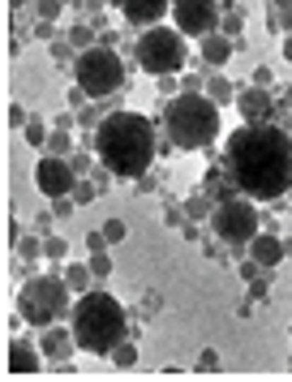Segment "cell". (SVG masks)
<instances>
[{
  "label": "cell",
  "mask_w": 292,
  "mask_h": 382,
  "mask_svg": "<svg viewBox=\"0 0 292 382\" xmlns=\"http://www.w3.org/2000/svg\"><path fill=\"white\" fill-rule=\"evenodd\" d=\"M206 95H211V99H215L219 107H223V103H232V99H237V90H232V82H228L223 73H215V78L206 82Z\"/></svg>",
  "instance_id": "obj_18"
},
{
  "label": "cell",
  "mask_w": 292,
  "mask_h": 382,
  "mask_svg": "<svg viewBox=\"0 0 292 382\" xmlns=\"http://www.w3.org/2000/svg\"><path fill=\"white\" fill-rule=\"evenodd\" d=\"M288 103H292V90H288Z\"/></svg>",
  "instance_id": "obj_47"
},
{
  "label": "cell",
  "mask_w": 292,
  "mask_h": 382,
  "mask_svg": "<svg viewBox=\"0 0 292 382\" xmlns=\"http://www.w3.org/2000/svg\"><path fill=\"white\" fill-rule=\"evenodd\" d=\"M69 198H74V202H82V206H86V202H95V185H86V181H78V189H74V193H69Z\"/></svg>",
  "instance_id": "obj_31"
},
{
  "label": "cell",
  "mask_w": 292,
  "mask_h": 382,
  "mask_svg": "<svg viewBox=\"0 0 292 382\" xmlns=\"http://www.w3.org/2000/svg\"><path fill=\"white\" fill-rule=\"evenodd\" d=\"M185 65V35L177 26H146L138 35V69L151 78L181 73Z\"/></svg>",
  "instance_id": "obj_7"
},
{
  "label": "cell",
  "mask_w": 292,
  "mask_h": 382,
  "mask_svg": "<svg viewBox=\"0 0 292 382\" xmlns=\"http://www.w3.org/2000/svg\"><path fill=\"white\" fill-rule=\"evenodd\" d=\"M35 185H39V193L43 198H69L74 189H78V168L65 159V155H43L39 163H35Z\"/></svg>",
  "instance_id": "obj_9"
},
{
  "label": "cell",
  "mask_w": 292,
  "mask_h": 382,
  "mask_svg": "<svg viewBox=\"0 0 292 382\" xmlns=\"http://www.w3.org/2000/svg\"><path fill=\"white\" fill-rule=\"evenodd\" d=\"M86 99H90V95H86V90L74 82V90H69V107H86Z\"/></svg>",
  "instance_id": "obj_38"
},
{
  "label": "cell",
  "mask_w": 292,
  "mask_h": 382,
  "mask_svg": "<svg viewBox=\"0 0 292 382\" xmlns=\"http://www.w3.org/2000/svg\"><path fill=\"white\" fill-rule=\"evenodd\" d=\"M185 206H189V215H194V220H202V215H206V202H202V198H189Z\"/></svg>",
  "instance_id": "obj_41"
},
{
  "label": "cell",
  "mask_w": 292,
  "mask_h": 382,
  "mask_svg": "<svg viewBox=\"0 0 292 382\" xmlns=\"http://www.w3.org/2000/svg\"><path fill=\"white\" fill-rule=\"evenodd\" d=\"M74 82L90 99H107V95H116L125 86V65L107 43H95V47H86V52L74 56Z\"/></svg>",
  "instance_id": "obj_6"
},
{
  "label": "cell",
  "mask_w": 292,
  "mask_h": 382,
  "mask_svg": "<svg viewBox=\"0 0 292 382\" xmlns=\"http://www.w3.org/2000/svg\"><path fill=\"white\" fill-rule=\"evenodd\" d=\"M9 5H13V9H22V5H26V0H9Z\"/></svg>",
  "instance_id": "obj_45"
},
{
  "label": "cell",
  "mask_w": 292,
  "mask_h": 382,
  "mask_svg": "<svg viewBox=\"0 0 292 382\" xmlns=\"http://www.w3.org/2000/svg\"><path fill=\"white\" fill-rule=\"evenodd\" d=\"M172 26L181 35H194V39H206L219 30V9L215 0H172Z\"/></svg>",
  "instance_id": "obj_10"
},
{
  "label": "cell",
  "mask_w": 292,
  "mask_h": 382,
  "mask_svg": "<svg viewBox=\"0 0 292 382\" xmlns=\"http://www.w3.org/2000/svg\"><path fill=\"white\" fill-rule=\"evenodd\" d=\"M250 258H254L262 270H275V266L284 262V241H279L275 232H258V237L250 241Z\"/></svg>",
  "instance_id": "obj_15"
},
{
  "label": "cell",
  "mask_w": 292,
  "mask_h": 382,
  "mask_svg": "<svg viewBox=\"0 0 292 382\" xmlns=\"http://www.w3.org/2000/svg\"><path fill=\"white\" fill-rule=\"evenodd\" d=\"M69 43H74V52H86V47H95V30L90 26H74L69 30Z\"/></svg>",
  "instance_id": "obj_22"
},
{
  "label": "cell",
  "mask_w": 292,
  "mask_h": 382,
  "mask_svg": "<svg viewBox=\"0 0 292 382\" xmlns=\"http://www.w3.org/2000/svg\"><path fill=\"white\" fill-rule=\"evenodd\" d=\"M250 292H254V301L271 297V275H267V280H262V275H258V280H250Z\"/></svg>",
  "instance_id": "obj_32"
},
{
  "label": "cell",
  "mask_w": 292,
  "mask_h": 382,
  "mask_svg": "<svg viewBox=\"0 0 292 382\" xmlns=\"http://www.w3.org/2000/svg\"><path fill=\"white\" fill-rule=\"evenodd\" d=\"M26 142H30V146H47V125H43L39 117L26 121Z\"/></svg>",
  "instance_id": "obj_23"
},
{
  "label": "cell",
  "mask_w": 292,
  "mask_h": 382,
  "mask_svg": "<svg viewBox=\"0 0 292 382\" xmlns=\"http://www.w3.org/2000/svg\"><path fill=\"white\" fill-rule=\"evenodd\" d=\"M69 326H74V340L82 352L90 357H112V348L125 340V309L112 292H82L69 309Z\"/></svg>",
  "instance_id": "obj_3"
},
{
  "label": "cell",
  "mask_w": 292,
  "mask_h": 382,
  "mask_svg": "<svg viewBox=\"0 0 292 382\" xmlns=\"http://www.w3.org/2000/svg\"><path fill=\"white\" fill-rule=\"evenodd\" d=\"M103 237H107L112 245H116V241H125V237H129V228H125V220H107V224H103Z\"/></svg>",
  "instance_id": "obj_27"
},
{
  "label": "cell",
  "mask_w": 292,
  "mask_h": 382,
  "mask_svg": "<svg viewBox=\"0 0 292 382\" xmlns=\"http://www.w3.org/2000/svg\"><path fill=\"white\" fill-rule=\"evenodd\" d=\"M90 280H95V270H90V262H69L65 266V284L82 297V292H90Z\"/></svg>",
  "instance_id": "obj_17"
},
{
  "label": "cell",
  "mask_w": 292,
  "mask_h": 382,
  "mask_svg": "<svg viewBox=\"0 0 292 382\" xmlns=\"http://www.w3.org/2000/svg\"><path fill=\"white\" fill-rule=\"evenodd\" d=\"M129 26H159L163 13H172V0H116Z\"/></svg>",
  "instance_id": "obj_12"
},
{
  "label": "cell",
  "mask_w": 292,
  "mask_h": 382,
  "mask_svg": "<svg viewBox=\"0 0 292 382\" xmlns=\"http://www.w3.org/2000/svg\"><path fill=\"white\" fill-rule=\"evenodd\" d=\"M181 90H185V95H202L206 86H202V78H198V73H181Z\"/></svg>",
  "instance_id": "obj_29"
},
{
  "label": "cell",
  "mask_w": 292,
  "mask_h": 382,
  "mask_svg": "<svg viewBox=\"0 0 292 382\" xmlns=\"http://www.w3.org/2000/svg\"><path fill=\"white\" fill-rule=\"evenodd\" d=\"M65 5H69V0H39L35 9H39V18H43V22H56V18H61V9H65Z\"/></svg>",
  "instance_id": "obj_24"
},
{
  "label": "cell",
  "mask_w": 292,
  "mask_h": 382,
  "mask_svg": "<svg viewBox=\"0 0 292 382\" xmlns=\"http://www.w3.org/2000/svg\"><path fill=\"white\" fill-rule=\"evenodd\" d=\"M47 155H74V138H69V129H52L47 133Z\"/></svg>",
  "instance_id": "obj_19"
},
{
  "label": "cell",
  "mask_w": 292,
  "mask_h": 382,
  "mask_svg": "<svg viewBox=\"0 0 292 382\" xmlns=\"http://www.w3.org/2000/svg\"><path fill=\"white\" fill-rule=\"evenodd\" d=\"M237 112H241L245 121H271V95H267V86H245V90H237Z\"/></svg>",
  "instance_id": "obj_14"
},
{
  "label": "cell",
  "mask_w": 292,
  "mask_h": 382,
  "mask_svg": "<svg viewBox=\"0 0 292 382\" xmlns=\"http://www.w3.org/2000/svg\"><path fill=\"white\" fill-rule=\"evenodd\" d=\"M163 103V133L177 150H202L219 138V103L202 90V95H172L159 99Z\"/></svg>",
  "instance_id": "obj_4"
},
{
  "label": "cell",
  "mask_w": 292,
  "mask_h": 382,
  "mask_svg": "<svg viewBox=\"0 0 292 382\" xmlns=\"http://www.w3.org/2000/svg\"><path fill=\"white\" fill-rule=\"evenodd\" d=\"M112 365H116V369H134V365H138V348L121 340V344L112 348Z\"/></svg>",
  "instance_id": "obj_20"
},
{
  "label": "cell",
  "mask_w": 292,
  "mask_h": 382,
  "mask_svg": "<svg viewBox=\"0 0 292 382\" xmlns=\"http://www.w3.org/2000/svg\"><path fill=\"white\" fill-rule=\"evenodd\" d=\"M74 121H78V117H69V112H61V117H56V129H74Z\"/></svg>",
  "instance_id": "obj_43"
},
{
  "label": "cell",
  "mask_w": 292,
  "mask_h": 382,
  "mask_svg": "<svg viewBox=\"0 0 292 382\" xmlns=\"http://www.w3.org/2000/svg\"><path fill=\"white\" fill-rule=\"evenodd\" d=\"M279 26L284 35H292V0H279Z\"/></svg>",
  "instance_id": "obj_33"
},
{
  "label": "cell",
  "mask_w": 292,
  "mask_h": 382,
  "mask_svg": "<svg viewBox=\"0 0 292 382\" xmlns=\"http://www.w3.org/2000/svg\"><path fill=\"white\" fill-rule=\"evenodd\" d=\"M18 253H22L26 262H35V258L43 253V241H39V237H26V241H18Z\"/></svg>",
  "instance_id": "obj_26"
},
{
  "label": "cell",
  "mask_w": 292,
  "mask_h": 382,
  "mask_svg": "<svg viewBox=\"0 0 292 382\" xmlns=\"http://www.w3.org/2000/svg\"><path fill=\"white\" fill-rule=\"evenodd\" d=\"M69 163H74V168H78V177H82V172L90 168V155H82V150H74V155H69Z\"/></svg>",
  "instance_id": "obj_39"
},
{
  "label": "cell",
  "mask_w": 292,
  "mask_h": 382,
  "mask_svg": "<svg viewBox=\"0 0 292 382\" xmlns=\"http://www.w3.org/2000/svg\"><path fill=\"white\" fill-rule=\"evenodd\" d=\"M288 206H292V189H288Z\"/></svg>",
  "instance_id": "obj_46"
},
{
  "label": "cell",
  "mask_w": 292,
  "mask_h": 382,
  "mask_svg": "<svg viewBox=\"0 0 292 382\" xmlns=\"http://www.w3.org/2000/svg\"><path fill=\"white\" fill-rule=\"evenodd\" d=\"M95 150L103 159V168L121 181H142L151 159H155V125L138 112H107L95 125Z\"/></svg>",
  "instance_id": "obj_2"
},
{
  "label": "cell",
  "mask_w": 292,
  "mask_h": 382,
  "mask_svg": "<svg viewBox=\"0 0 292 382\" xmlns=\"http://www.w3.org/2000/svg\"><path fill=\"white\" fill-rule=\"evenodd\" d=\"M219 30H223V35H228V39H237V35H241V30H245V18H241V13H237V9H228V13H223V18H219Z\"/></svg>",
  "instance_id": "obj_21"
},
{
  "label": "cell",
  "mask_w": 292,
  "mask_h": 382,
  "mask_svg": "<svg viewBox=\"0 0 292 382\" xmlns=\"http://www.w3.org/2000/svg\"><path fill=\"white\" fill-rule=\"evenodd\" d=\"M107 245H112V241H107V237H103V228H99V232H90V237H86V249H90V253H95V249H107Z\"/></svg>",
  "instance_id": "obj_36"
},
{
  "label": "cell",
  "mask_w": 292,
  "mask_h": 382,
  "mask_svg": "<svg viewBox=\"0 0 292 382\" xmlns=\"http://www.w3.org/2000/svg\"><path fill=\"white\" fill-rule=\"evenodd\" d=\"M69 284L65 280H56V275H39V280H26L22 284V292H18V318L22 322H30V326H52V322H61L69 309H74V301H69Z\"/></svg>",
  "instance_id": "obj_5"
},
{
  "label": "cell",
  "mask_w": 292,
  "mask_h": 382,
  "mask_svg": "<svg viewBox=\"0 0 292 382\" xmlns=\"http://www.w3.org/2000/svg\"><path fill=\"white\" fill-rule=\"evenodd\" d=\"M26 121H30V117L22 112V103H13V107H9V125H26Z\"/></svg>",
  "instance_id": "obj_40"
},
{
  "label": "cell",
  "mask_w": 292,
  "mask_h": 382,
  "mask_svg": "<svg viewBox=\"0 0 292 382\" xmlns=\"http://www.w3.org/2000/svg\"><path fill=\"white\" fill-rule=\"evenodd\" d=\"M232 52H237V39H228L223 30H215V35L202 39V61H206L211 69H223V65L232 61Z\"/></svg>",
  "instance_id": "obj_16"
},
{
  "label": "cell",
  "mask_w": 292,
  "mask_h": 382,
  "mask_svg": "<svg viewBox=\"0 0 292 382\" xmlns=\"http://www.w3.org/2000/svg\"><path fill=\"white\" fill-rule=\"evenodd\" d=\"M47 47H52V56H56V61H69V56H74V52H69L74 43H69V39H52Z\"/></svg>",
  "instance_id": "obj_30"
},
{
  "label": "cell",
  "mask_w": 292,
  "mask_h": 382,
  "mask_svg": "<svg viewBox=\"0 0 292 382\" xmlns=\"http://www.w3.org/2000/svg\"><path fill=\"white\" fill-rule=\"evenodd\" d=\"M74 210H78V202H74V198H56V215H61V220H69Z\"/></svg>",
  "instance_id": "obj_34"
},
{
  "label": "cell",
  "mask_w": 292,
  "mask_h": 382,
  "mask_svg": "<svg viewBox=\"0 0 292 382\" xmlns=\"http://www.w3.org/2000/svg\"><path fill=\"white\" fill-rule=\"evenodd\" d=\"M258 275H262V266H258L254 258H245V262H241V280H258Z\"/></svg>",
  "instance_id": "obj_37"
},
{
  "label": "cell",
  "mask_w": 292,
  "mask_h": 382,
  "mask_svg": "<svg viewBox=\"0 0 292 382\" xmlns=\"http://www.w3.org/2000/svg\"><path fill=\"white\" fill-rule=\"evenodd\" d=\"M284 61L292 65V35H284Z\"/></svg>",
  "instance_id": "obj_44"
},
{
  "label": "cell",
  "mask_w": 292,
  "mask_h": 382,
  "mask_svg": "<svg viewBox=\"0 0 292 382\" xmlns=\"http://www.w3.org/2000/svg\"><path fill=\"white\" fill-rule=\"evenodd\" d=\"M35 39H43V43H52V39H56V26L39 18V26H35Z\"/></svg>",
  "instance_id": "obj_35"
},
{
  "label": "cell",
  "mask_w": 292,
  "mask_h": 382,
  "mask_svg": "<svg viewBox=\"0 0 292 382\" xmlns=\"http://www.w3.org/2000/svg\"><path fill=\"white\" fill-rule=\"evenodd\" d=\"M90 270H95V280L112 275V258H107V249H95V253H90Z\"/></svg>",
  "instance_id": "obj_25"
},
{
  "label": "cell",
  "mask_w": 292,
  "mask_h": 382,
  "mask_svg": "<svg viewBox=\"0 0 292 382\" xmlns=\"http://www.w3.org/2000/svg\"><path fill=\"white\" fill-rule=\"evenodd\" d=\"M43 365H47V357H43L39 344L9 340V357H5V369H9V374H39Z\"/></svg>",
  "instance_id": "obj_13"
},
{
  "label": "cell",
  "mask_w": 292,
  "mask_h": 382,
  "mask_svg": "<svg viewBox=\"0 0 292 382\" xmlns=\"http://www.w3.org/2000/svg\"><path fill=\"white\" fill-rule=\"evenodd\" d=\"M254 86H271V69H267V65L254 69Z\"/></svg>",
  "instance_id": "obj_42"
},
{
  "label": "cell",
  "mask_w": 292,
  "mask_h": 382,
  "mask_svg": "<svg viewBox=\"0 0 292 382\" xmlns=\"http://www.w3.org/2000/svg\"><path fill=\"white\" fill-rule=\"evenodd\" d=\"M211 232L223 245H250L258 237V210L245 198H223L211 210Z\"/></svg>",
  "instance_id": "obj_8"
},
{
  "label": "cell",
  "mask_w": 292,
  "mask_h": 382,
  "mask_svg": "<svg viewBox=\"0 0 292 382\" xmlns=\"http://www.w3.org/2000/svg\"><path fill=\"white\" fill-rule=\"evenodd\" d=\"M65 249H69V245H65L61 237H47V241H43V253H47L52 262H61V258H65Z\"/></svg>",
  "instance_id": "obj_28"
},
{
  "label": "cell",
  "mask_w": 292,
  "mask_h": 382,
  "mask_svg": "<svg viewBox=\"0 0 292 382\" xmlns=\"http://www.w3.org/2000/svg\"><path fill=\"white\" fill-rule=\"evenodd\" d=\"M223 168L245 198H284L292 189V138L271 121H245L223 146Z\"/></svg>",
  "instance_id": "obj_1"
},
{
  "label": "cell",
  "mask_w": 292,
  "mask_h": 382,
  "mask_svg": "<svg viewBox=\"0 0 292 382\" xmlns=\"http://www.w3.org/2000/svg\"><path fill=\"white\" fill-rule=\"evenodd\" d=\"M39 348H43V357L52 361V365H65L74 352H78V340H74V326L65 331V326H43V335H39Z\"/></svg>",
  "instance_id": "obj_11"
}]
</instances>
